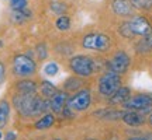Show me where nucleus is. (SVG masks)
Instances as JSON below:
<instances>
[{
  "label": "nucleus",
  "instance_id": "nucleus-1",
  "mask_svg": "<svg viewBox=\"0 0 152 140\" xmlns=\"http://www.w3.org/2000/svg\"><path fill=\"white\" fill-rule=\"evenodd\" d=\"M69 69L75 76L87 79L96 71V62L86 55H75L69 59Z\"/></svg>",
  "mask_w": 152,
  "mask_h": 140
},
{
  "label": "nucleus",
  "instance_id": "nucleus-2",
  "mask_svg": "<svg viewBox=\"0 0 152 140\" xmlns=\"http://www.w3.org/2000/svg\"><path fill=\"white\" fill-rule=\"evenodd\" d=\"M123 86L121 74H117L114 71L106 70L97 80V90L99 94L104 98H109L115 90H118Z\"/></svg>",
  "mask_w": 152,
  "mask_h": 140
},
{
  "label": "nucleus",
  "instance_id": "nucleus-3",
  "mask_svg": "<svg viewBox=\"0 0 152 140\" xmlns=\"http://www.w3.org/2000/svg\"><path fill=\"white\" fill-rule=\"evenodd\" d=\"M37 71V63L28 55H16L13 59V73L18 79H30Z\"/></svg>",
  "mask_w": 152,
  "mask_h": 140
},
{
  "label": "nucleus",
  "instance_id": "nucleus-4",
  "mask_svg": "<svg viewBox=\"0 0 152 140\" xmlns=\"http://www.w3.org/2000/svg\"><path fill=\"white\" fill-rule=\"evenodd\" d=\"M82 46L89 51L107 52L111 46V39L103 32H89L82 38Z\"/></svg>",
  "mask_w": 152,
  "mask_h": 140
},
{
  "label": "nucleus",
  "instance_id": "nucleus-5",
  "mask_svg": "<svg viewBox=\"0 0 152 140\" xmlns=\"http://www.w3.org/2000/svg\"><path fill=\"white\" fill-rule=\"evenodd\" d=\"M121 107L130 111H138L142 115H149L152 112V95L145 92H138L135 95H131Z\"/></svg>",
  "mask_w": 152,
  "mask_h": 140
},
{
  "label": "nucleus",
  "instance_id": "nucleus-6",
  "mask_svg": "<svg viewBox=\"0 0 152 140\" xmlns=\"http://www.w3.org/2000/svg\"><path fill=\"white\" fill-rule=\"evenodd\" d=\"M92 105V92L89 88H82L68 98L66 107L73 112H83Z\"/></svg>",
  "mask_w": 152,
  "mask_h": 140
},
{
  "label": "nucleus",
  "instance_id": "nucleus-7",
  "mask_svg": "<svg viewBox=\"0 0 152 140\" xmlns=\"http://www.w3.org/2000/svg\"><path fill=\"white\" fill-rule=\"evenodd\" d=\"M130 65H131V59L128 53L124 52V51H117L113 55V58L107 60L106 69L110 70V71H114L117 74H124L125 71L130 69Z\"/></svg>",
  "mask_w": 152,
  "mask_h": 140
},
{
  "label": "nucleus",
  "instance_id": "nucleus-8",
  "mask_svg": "<svg viewBox=\"0 0 152 140\" xmlns=\"http://www.w3.org/2000/svg\"><path fill=\"white\" fill-rule=\"evenodd\" d=\"M128 25H130V30L134 37L144 38V37H147V35H149L152 31L151 22L142 16H134L130 21H128Z\"/></svg>",
  "mask_w": 152,
  "mask_h": 140
},
{
  "label": "nucleus",
  "instance_id": "nucleus-9",
  "mask_svg": "<svg viewBox=\"0 0 152 140\" xmlns=\"http://www.w3.org/2000/svg\"><path fill=\"white\" fill-rule=\"evenodd\" d=\"M121 121L130 128H141V126L147 123L145 115H142L138 111H130V109H124Z\"/></svg>",
  "mask_w": 152,
  "mask_h": 140
},
{
  "label": "nucleus",
  "instance_id": "nucleus-10",
  "mask_svg": "<svg viewBox=\"0 0 152 140\" xmlns=\"http://www.w3.org/2000/svg\"><path fill=\"white\" fill-rule=\"evenodd\" d=\"M68 98H69V94L66 91H56L49 98V107H51V112L55 113V115H61L62 111L65 109L66 104H68Z\"/></svg>",
  "mask_w": 152,
  "mask_h": 140
},
{
  "label": "nucleus",
  "instance_id": "nucleus-11",
  "mask_svg": "<svg viewBox=\"0 0 152 140\" xmlns=\"http://www.w3.org/2000/svg\"><path fill=\"white\" fill-rule=\"evenodd\" d=\"M131 87L128 86H121L118 90H115V91L107 98V104L111 105V107H115V105H123V104L128 100V98L132 95L131 94Z\"/></svg>",
  "mask_w": 152,
  "mask_h": 140
},
{
  "label": "nucleus",
  "instance_id": "nucleus-12",
  "mask_svg": "<svg viewBox=\"0 0 152 140\" xmlns=\"http://www.w3.org/2000/svg\"><path fill=\"white\" fill-rule=\"evenodd\" d=\"M111 10L120 17H130L134 13V6L130 0H111Z\"/></svg>",
  "mask_w": 152,
  "mask_h": 140
},
{
  "label": "nucleus",
  "instance_id": "nucleus-13",
  "mask_svg": "<svg viewBox=\"0 0 152 140\" xmlns=\"http://www.w3.org/2000/svg\"><path fill=\"white\" fill-rule=\"evenodd\" d=\"M14 88L18 94H37L38 84L30 79H21L14 84Z\"/></svg>",
  "mask_w": 152,
  "mask_h": 140
},
{
  "label": "nucleus",
  "instance_id": "nucleus-14",
  "mask_svg": "<svg viewBox=\"0 0 152 140\" xmlns=\"http://www.w3.org/2000/svg\"><path fill=\"white\" fill-rule=\"evenodd\" d=\"M85 87V81L82 77L79 76H71V77H68L64 83V91L66 92H76L82 90Z\"/></svg>",
  "mask_w": 152,
  "mask_h": 140
},
{
  "label": "nucleus",
  "instance_id": "nucleus-15",
  "mask_svg": "<svg viewBox=\"0 0 152 140\" xmlns=\"http://www.w3.org/2000/svg\"><path fill=\"white\" fill-rule=\"evenodd\" d=\"M54 123H55V113L47 112V113H44V115H41V116L35 121L34 128L37 130H45V129H49Z\"/></svg>",
  "mask_w": 152,
  "mask_h": 140
},
{
  "label": "nucleus",
  "instance_id": "nucleus-16",
  "mask_svg": "<svg viewBox=\"0 0 152 140\" xmlns=\"http://www.w3.org/2000/svg\"><path fill=\"white\" fill-rule=\"evenodd\" d=\"M11 107L7 100H0V129L7 126L9 119H10Z\"/></svg>",
  "mask_w": 152,
  "mask_h": 140
},
{
  "label": "nucleus",
  "instance_id": "nucleus-17",
  "mask_svg": "<svg viewBox=\"0 0 152 140\" xmlns=\"http://www.w3.org/2000/svg\"><path fill=\"white\" fill-rule=\"evenodd\" d=\"M38 88H39L41 95H42L44 98H48V100L52 97V95H54L55 92L58 91V88L55 87V84H52L51 81H47V80L41 81V84L38 86Z\"/></svg>",
  "mask_w": 152,
  "mask_h": 140
},
{
  "label": "nucleus",
  "instance_id": "nucleus-18",
  "mask_svg": "<svg viewBox=\"0 0 152 140\" xmlns=\"http://www.w3.org/2000/svg\"><path fill=\"white\" fill-rule=\"evenodd\" d=\"M31 17V13L24 7V9H20V10H13V14H11V18L13 21L16 22H24L26 20H28Z\"/></svg>",
  "mask_w": 152,
  "mask_h": 140
},
{
  "label": "nucleus",
  "instance_id": "nucleus-19",
  "mask_svg": "<svg viewBox=\"0 0 152 140\" xmlns=\"http://www.w3.org/2000/svg\"><path fill=\"white\" fill-rule=\"evenodd\" d=\"M55 27L59 31H68L71 28V18L68 16H59L58 20L55 21Z\"/></svg>",
  "mask_w": 152,
  "mask_h": 140
},
{
  "label": "nucleus",
  "instance_id": "nucleus-20",
  "mask_svg": "<svg viewBox=\"0 0 152 140\" xmlns=\"http://www.w3.org/2000/svg\"><path fill=\"white\" fill-rule=\"evenodd\" d=\"M134 9L138 10H149L152 7V0H130Z\"/></svg>",
  "mask_w": 152,
  "mask_h": 140
},
{
  "label": "nucleus",
  "instance_id": "nucleus-21",
  "mask_svg": "<svg viewBox=\"0 0 152 140\" xmlns=\"http://www.w3.org/2000/svg\"><path fill=\"white\" fill-rule=\"evenodd\" d=\"M58 71H59V66L56 65L55 62H49V63H47L45 67H44V73H45L47 76H49V77L56 76L58 74Z\"/></svg>",
  "mask_w": 152,
  "mask_h": 140
},
{
  "label": "nucleus",
  "instance_id": "nucleus-22",
  "mask_svg": "<svg viewBox=\"0 0 152 140\" xmlns=\"http://www.w3.org/2000/svg\"><path fill=\"white\" fill-rule=\"evenodd\" d=\"M118 32L124 38H128V39H130V38H134V35H132V32H131V30H130V25H128V21L123 22V24L120 25Z\"/></svg>",
  "mask_w": 152,
  "mask_h": 140
},
{
  "label": "nucleus",
  "instance_id": "nucleus-23",
  "mask_svg": "<svg viewBox=\"0 0 152 140\" xmlns=\"http://www.w3.org/2000/svg\"><path fill=\"white\" fill-rule=\"evenodd\" d=\"M37 56L39 60L47 59V56H48V49L45 46V43H39L37 46Z\"/></svg>",
  "mask_w": 152,
  "mask_h": 140
},
{
  "label": "nucleus",
  "instance_id": "nucleus-24",
  "mask_svg": "<svg viewBox=\"0 0 152 140\" xmlns=\"http://www.w3.org/2000/svg\"><path fill=\"white\" fill-rule=\"evenodd\" d=\"M27 6V0H10V7L13 10H20Z\"/></svg>",
  "mask_w": 152,
  "mask_h": 140
},
{
  "label": "nucleus",
  "instance_id": "nucleus-25",
  "mask_svg": "<svg viewBox=\"0 0 152 140\" xmlns=\"http://www.w3.org/2000/svg\"><path fill=\"white\" fill-rule=\"evenodd\" d=\"M51 10L54 11V13H56V14H62V13H65L66 6L62 4V3H52V6H51Z\"/></svg>",
  "mask_w": 152,
  "mask_h": 140
},
{
  "label": "nucleus",
  "instance_id": "nucleus-26",
  "mask_svg": "<svg viewBox=\"0 0 152 140\" xmlns=\"http://www.w3.org/2000/svg\"><path fill=\"white\" fill-rule=\"evenodd\" d=\"M6 80V67L3 62H0V84H3Z\"/></svg>",
  "mask_w": 152,
  "mask_h": 140
},
{
  "label": "nucleus",
  "instance_id": "nucleus-27",
  "mask_svg": "<svg viewBox=\"0 0 152 140\" xmlns=\"http://www.w3.org/2000/svg\"><path fill=\"white\" fill-rule=\"evenodd\" d=\"M16 139H17V136L13 130H10V132L6 133V140H16Z\"/></svg>",
  "mask_w": 152,
  "mask_h": 140
},
{
  "label": "nucleus",
  "instance_id": "nucleus-28",
  "mask_svg": "<svg viewBox=\"0 0 152 140\" xmlns=\"http://www.w3.org/2000/svg\"><path fill=\"white\" fill-rule=\"evenodd\" d=\"M127 140H147L144 136H132V137H130V139H127Z\"/></svg>",
  "mask_w": 152,
  "mask_h": 140
},
{
  "label": "nucleus",
  "instance_id": "nucleus-29",
  "mask_svg": "<svg viewBox=\"0 0 152 140\" xmlns=\"http://www.w3.org/2000/svg\"><path fill=\"white\" fill-rule=\"evenodd\" d=\"M147 122H148V125H149V126H151V128H152V112L149 113V115H148V119H147Z\"/></svg>",
  "mask_w": 152,
  "mask_h": 140
},
{
  "label": "nucleus",
  "instance_id": "nucleus-30",
  "mask_svg": "<svg viewBox=\"0 0 152 140\" xmlns=\"http://www.w3.org/2000/svg\"><path fill=\"white\" fill-rule=\"evenodd\" d=\"M1 137H3V133H1V132H0V140H1Z\"/></svg>",
  "mask_w": 152,
  "mask_h": 140
},
{
  "label": "nucleus",
  "instance_id": "nucleus-31",
  "mask_svg": "<svg viewBox=\"0 0 152 140\" xmlns=\"http://www.w3.org/2000/svg\"><path fill=\"white\" fill-rule=\"evenodd\" d=\"M86 140H97V139H86Z\"/></svg>",
  "mask_w": 152,
  "mask_h": 140
},
{
  "label": "nucleus",
  "instance_id": "nucleus-32",
  "mask_svg": "<svg viewBox=\"0 0 152 140\" xmlns=\"http://www.w3.org/2000/svg\"><path fill=\"white\" fill-rule=\"evenodd\" d=\"M55 140H61V139H55Z\"/></svg>",
  "mask_w": 152,
  "mask_h": 140
}]
</instances>
